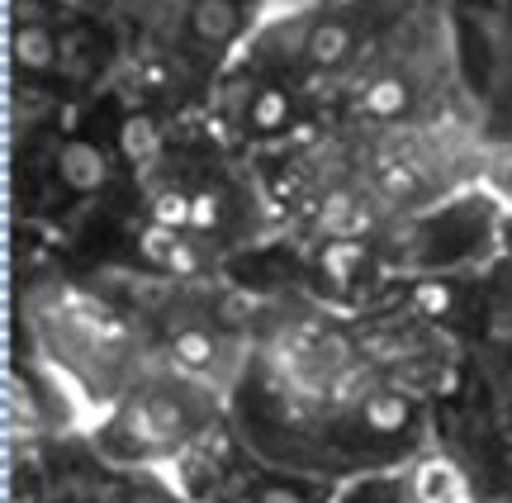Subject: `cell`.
Returning <instances> with one entry per match:
<instances>
[{"label":"cell","mask_w":512,"mask_h":503,"mask_svg":"<svg viewBox=\"0 0 512 503\" xmlns=\"http://www.w3.org/2000/svg\"><path fill=\"white\" fill-rule=\"evenodd\" d=\"M185 428H190V418L176 399H166V394H147V399H133L119 418V432H124L128 442H138L143 451H166L185 442Z\"/></svg>","instance_id":"6da1fadb"},{"label":"cell","mask_w":512,"mask_h":503,"mask_svg":"<svg viewBox=\"0 0 512 503\" xmlns=\"http://www.w3.org/2000/svg\"><path fill=\"white\" fill-rule=\"evenodd\" d=\"M57 176L62 186L76 190V195H95V190L110 181V157L95 148L91 138H67L57 148Z\"/></svg>","instance_id":"7a4b0ae2"},{"label":"cell","mask_w":512,"mask_h":503,"mask_svg":"<svg viewBox=\"0 0 512 503\" xmlns=\"http://www.w3.org/2000/svg\"><path fill=\"white\" fill-rule=\"evenodd\" d=\"M57 62V43L38 19H19L15 24V67L19 72H48Z\"/></svg>","instance_id":"3957f363"},{"label":"cell","mask_w":512,"mask_h":503,"mask_svg":"<svg viewBox=\"0 0 512 503\" xmlns=\"http://www.w3.org/2000/svg\"><path fill=\"white\" fill-rule=\"evenodd\" d=\"M238 24H242V15L233 0H195V5H190V29H195L204 43H233Z\"/></svg>","instance_id":"277c9868"},{"label":"cell","mask_w":512,"mask_h":503,"mask_svg":"<svg viewBox=\"0 0 512 503\" xmlns=\"http://www.w3.org/2000/svg\"><path fill=\"white\" fill-rule=\"evenodd\" d=\"M247 129L252 133H285L290 129V95L275 91V86H256L252 105H247Z\"/></svg>","instance_id":"5b68a950"},{"label":"cell","mask_w":512,"mask_h":503,"mask_svg":"<svg viewBox=\"0 0 512 503\" xmlns=\"http://www.w3.org/2000/svg\"><path fill=\"white\" fill-rule=\"evenodd\" d=\"M304 53H309L318 67H337V62L351 53V29L342 24V19H323V24H313L309 38H304Z\"/></svg>","instance_id":"8992f818"},{"label":"cell","mask_w":512,"mask_h":503,"mask_svg":"<svg viewBox=\"0 0 512 503\" xmlns=\"http://www.w3.org/2000/svg\"><path fill=\"white\" fill-rule=\"evenodd\" d=\"M171 356H176V366H185V371H209L214 366V337L204 333V328H176Z\"/></svg>","instance_id":"52a82bcc"},{"label":"cell","mask_w":512,"mask_h":503,"mask_svg":"<svg viewBox=\"0 0 512 503\" xmlns=\"http://www.w3.org/2000/svg\"><path fill=\"white\" fill-rule=\"evenodd\" d=\"M119 143H124V152H128V162H133V167H147V162L157 157V148H162L157 124L143 119V114H133V119H128L124 133H119Z\"/></svg>","instance_id":"ba28073f"},{"label":"cell","mask_w":512,"mask_h":503,"mask_svg":"<svg viewBox=\"0 0 512 503\" xmlns=\"http://www.w3.org/2000/svg\"><path fill=\"white\" fill-rule=\"evenodd\" d=\"M361 105H366V114H375V119H394V114L408 110V86H403V81H375V86L361 95Z\"/></svg>","instance_id":"9c48e42d"},{"label":"cell","mask_w":512,"mask_h":503,"mask_svg":"<svg viewBox=\"0 0 512 503\" xmlns=\"http://www.w3.org/2000/svg\"><path fill=\"white\" fill-rule=\"evenodd\" d=\"M247 503H313V499L299 485H280V480H271V485L252 489V494H247Z\"/></svg>","instance_id":"30bf717a"},{"label":"cell","mask_w":512,"mask_h":503,"mask_svg":"<svg viewBox=\"0 0 512 503\" xmlns=\"http://www.w3.org/2000/svg\"><path fill=\"white\" fill-rule=\"evenodd\" d=\"M418 309H422L427 318H441L446 309H451V290H446L441 280H427V285L418 290Z\"/></svg>","instance_id":"8fae6325"},{"label":"cell","mask_w":512,"mask_h":503,"mask_svg":"<svg viewBox=\"0 0 512 503\" xmlns=\"http://www.w3.org/2000/svg\"><path fill=\"white\" fill-rule=\"evenodd\" d=\"M223 214V200L214 195V190H204V195H195V209H190V228H214Z\"/></svg>","instance_id":"7c38bea8"}]
</instances>
